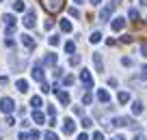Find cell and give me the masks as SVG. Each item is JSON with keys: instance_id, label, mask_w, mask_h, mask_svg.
<instances>
[{"instance_id": "cell-10", "label": "cell", "mask_w": 147, "mask_h": 140, "mask_svg": "<svg viewBox=\"0 0 147 140\" xmlns=\"http://www.w3.org/2000/svg\"><path fill=\"white\" fill-rule=\"evenodd\" d=\"M110 28H113V30H123V28H125V19H123V17H117V19H113Z\"/></svg>"}, {"instance_id": "cell-12", "label": "cell", "mask_w": 147, "mask_h": 140, "mask_svg": "<svg viewBox=\"0 0 147 140\" xmlns=\"http://www.w3.org/2000/svg\"><path fill=\"white\" fill-rule=\"evenodd\" d=\"M93 63H95V69H97V71H104V63H102V54H100V52H95V54H93Z\"/></svg>"}, {"instance_id": "cell-42", "label": "cell", "mask_w": 147, "mask_h": 140, "mask_svg": "<svg viewBox=\"0 0 147 140\" xmlns=\"http://www.w3.org/2000/svg\"><path fill=\"white\" fill-rule=\"evenodd\" d=\"M141 56H145V58H147V45H143V48H141Z\"/></svg>"}, {"instance_id": "cell-40", "label": "cell", "mask_w": 147, "mask_h": 140, "mask_svg": "<svg viewBox=\"0 0 147 140\" xmlns=\"http://www.w3.org/2000/svg\"><path fill=\"white\" fill-rule=\"evenodd\" d=\"M7 82H9V78H7V76H0V84L5 86V84H7Z\"/></svg>"}, {"instance_id": "cell-30", "label": "cell", "mask_w": 147, "mask_h": 140, "mask_svg": "<svg viewBox=\"0 0 147 140\" xmlns=\"http://www.w3.org/2000/svg\"><path fill=\"white\" fill-rule=\"evenodd\" d=\"M69 15H71V17H80V11L76 9V7H71V9H69Z\"/></svg>"}, {"instance_id": "cell-14", "label": "cell", "mask_w": 147, "mask_h": 140, "mask_svg": "<svg viewBox=\"0 0 147 140\" xmlns=\"http://www.w3.org/2000/svg\"><path fill=\"white\" fill-rule=\"evenodd\" d=\"M2 19H5V26H7V28H15V15L7 13L5 17H2Z\"/></svg>"}, {"instance_id": "cell-8", "label": "cell", "mask_w": 147, "mask_h": 140, "mask_svg": "<svg viewBox=\"0 0 147 140\" xmlns=\"http://www.w3.org/2000/svg\"><path fill=\"white\" fill-rule=\"evenodd\" d=\"M113 11H115V7H104V9H102V13H100V22H108V17L110 15H113Z\"/></svg>"}, {"instance_id": "cell-37", "label": "cell", "mask_w": 147, "mask_h": 140, "mask_svg": "<svg viewBox=\"0 0 147 140\" xmlns=\"http://www.w3.org/2000/svg\"><path fill=\"white\" fill-rule=\"evenodd\" d=\"M93 140H104V136H102V131H95V134H93Z\"/></svg>"}, {"instance_id": "cell-38", "label": "cell", "mask_w": 147, "mask_h": 140, "mask_svg": "<svg viewBox=\"0 0 147 140\" xmlns=\"http://www.w3.org/2000/svg\"><path fill=\"white\" fill-rule=\"evenodd\" d=\"M121 63H123L125 67H132V60H130V58H121Z\"/></svg>"}, {"instance_id": "cell-39", "label": "cell", "mask_w": 147, "mask_h": 140, "mask_svg": "<svg viewBox=\"0 0 147 140\" xmlns=\"http://www.w3.org/2000/svg\"><path fill=\"white\" fill-rule=\"evenodd\" d=\"M82 101H84V104L89 106V104H91V101H93V97H91V95H84V99H82Z\"/></svg>"}, {"instance_id": "cell-7", "label": "cell", "mask_w": 147, "mask_h": 140, "mask_svg": "<svg viewBox=\"0 0 147 140\" xmlns=\"http://www.w3.org/2000/svg\"><path fill=\"white\" fill-rule=\"evenodd\" d=\"M74 131H76V123L71 119H65L63 121V134H74Z\"/></svg>"}, {"instance_id": "cell-21", "label": "cell", "mask_w": 147, "mask_h": 140, "mask_svg": "<svg viewBox=\"0 0 147 140\" xmlns=\"http://www.w3.org/2000/svg\"><path fill=\"white\" fill-rule=\"evenodd\" d=\"M41 65H56V54H48Z\"/></svg>"}, {"instance_id": "cell-16", "label": "cell", "mask_w": 147, "mask_h": 140, "mask_svg": "<svg viewBox=\"0 0 147 140\" xmlns=\"http://www.w3.org/2000/svg\"><path fill=\"white\" fill-rule=\"evenodd\" d=\"M30 106H32V108H35V110H39V108H41V106H43L41 97H39V95H35V97H32V99H30Z\"/></svg>"}, {"instance_id": "cell-43", "label": "cell", "mask_w": 147, "mask_h": 140, "mask_svg": "<svg viewBox=\"0 0 147 140\" xmlns=\"http://www.w3.org/2000/svg\"><path fill=\"white\" fill-rule=\"evenodd\" d=\"M76 140H89V136L87 134H78V138H76Z\"/></svg>"}, {"instance_id": "cell-45", "label": "cell", "mask_w": 147, "mask_h": 140, "mask_svg": "<svg viewBox=\"0 0 147 140\" xmlns=\"http://www.w3.org/2000/svg\"><path fill=\"white\" fill-rule=\"evenodd\" d=\"M100 2H102V0H91V5H100Z\"/></svg>"}, {"instance_id": "cell-23", "label": "cell", "mask_w": 147, "mask_h": 140, "mask_svg": "<svg viewBox=\"0 0 147 140\" xmlns=\"http://www.w3.org/2000/svg\"><path fill=\"white\" fill-rule=\"evenodd\" d=\"M128 101H130V93L121 90V93H119V104H128Z\"/></svg>"}, {"instance_id": "cell-18", "label": "cell", "mask_w": 147, "mask_h": 140, "mask_svg": "<svg viewBox=\"0 0 147 140\" xmlns=\"http://www.w3.org/2000/svg\"><path fill=\"white\" fill-rule=\"evenodd\" d=\"M143 110H145V108H143L141 101H134V104H132V112L136 114V117H138V114H143Z\"/></svg>"}, {"instance_id": "cell-20", "label": "cell", "mask_w": 147, "mask_h": 140, "mask_svg": "<svg viewBox=\"0 0 147 140\" xmlns=\"http://www.w3.org/2000/svg\"><path fill=\"white\" fill-rule=\"evenodd\" d=\"M89 41H91V43H100V41H102V32H100V30L91 32V37H89Z\"/></svg>"}, {"instance_id": "cell-25", "label": "cell", "mask_w": 147, "mask_h": 140, "mask_svg": "<svg viewBox=\"0 0 147 140\" xmlns=\"http://www.w3.org/2000/svg\"><path fill=\"white\" fill-rule=\"evenodd\" d=\"M80 125H82L84 129H89V127H93V121H91V119H87V117H84V119H82V123H80Z\"/></svg>"}, {"instance_id": "cell-29", "label": "cell", "mask_w": 147, "mask_h": 140, "mask_svg": "<svg viewBox=\"0 0 147 140\" xmlns=\"http://www.w3.org/2000/svg\"><path fill=\"white\" fill-rule=\"evenodd\" d=\"M48 41H50V45H52V48H54V45H59V35H54V37H50V39H48Z\"/></svg>"}, {"instance_id": "cell-11", "label": "cell", "mask_w": 147, "mask_h": 140, "mask_svg": "<svg viewBox=\"0 0 147 140\" xmlns=\"http://www.w3.org/2000/svg\"><path fill=\"white\" fill-rule=\"evenodd\" d=\"M97 99H100L102 104H108V101H110V93L104 90V88H100V90H97Z\"/></svg>"}, {"instance_id": "cell-2", "label": "cell", "mask_w": 147, "mask_h": 140, "mask_svg": "<svg viewBox=\"0 0 147 140\" xmlns=\"http://www.w3.org/2000/svg\"><path fill=\"white\" fill-rule=\"evenodd\" d=\"M0 110L5 114H11L15 110V101L11 99V97H2V99H0Z\"/></svg>"}, {"instance_id": "cell-49", "label": "cell", "mask_w": 147, "mask_h": 140, "mask_svg": "<svg viewBox=\"0 0 147 140\" xmlns=\"http://www.w3.org/2000/svg\"><path fill=\"white\" fill-rule=\"evenodd\" d=\"M0 2H2V0H0Z\"/></svg>"}, {"instance_id": "cell-1", "label": "cell", "mask_w": 147, "mask_h": 140, "mask_svg": "<svg viewBox=\"0 0 147 140\" xmlns=\"http://www.w3.org/2000/svg\"><path fill=\"white\" fill-rule=\"evenodd\" d=\"M41 5L50 15H54V13H59V11H63L65 0H41Z\"/></svg>"}, {"instance_id": "cell-33", "label": "cell", "mask_w": 147, "mask_h": 140, "mask_svg": "<svg viewBox=\"0 0 147 140\" xmlns=\"http://www.w3.org/2000/svg\"><path fill=\"white\" fill-rule=\"evenodd\" d=\"M18 138H20V140H30V134H26V131H22V134H20Z\"/></svg>"}, {"instance_id": "cell-50", "label": "cell", "mask_w": 147, "mask_h": 140, "mask_svg": "<svg viewBox=\"0 0 147 140\" xmlns=\"http://www.w3.org/2000/svg\"><path fill=\"white\" fill-rule=\"evenodd\" d=\"M0 140H2V138H0Z\"/></svg>"}, {"instance_id": "cell-46", "label": "cell", "mask_w": 147, "mask_h": 140, "mask_svg": "<svg viewBox=\"0 0 147 140\" xmlns=\"http://www.w3.org/2000/svg\"><path fill=\"white\" fill-rule=\"evenodd\" d=\"M141 5H143V7H147V0H141Z\"/></svg>"}, {"instance_id": "cell-3", "label": "cell", "mask_w": 147, "mask_h": 140, "mask_svg": "<svg viewBox=\"0 0 147 140\" xmlns=\"http://www.w3.org/2000/svg\"><path fill=\"white\" fill-rule=\"evenodd\" d=\"M80 82H82L87 88H93V76L87 71V69H82V71H80Z\"/></svg>"}, {"instance_id": "cell-13", "label": "cell", "mask_w": 147, "mask_h": 140, "mask_svg": "<svg viewBox=\"0 0 147 140\" xmlns=\"http://www.w3.org/2000/svg\"><path fill=\"white\" fill-rule=\"evenodd\" d=\"M32 121L41 125V123H46V114H43L41 110H35V112H32Z\"/></svg>"}, {"instance_id": "cell-26", "label": "cell", "mask_w": 147, "mask_h": 140, "mask_svg": "<svg viewBox=\"0 0 147 140\" xmlns=\"http://www.w3.org/2000/svg\"><path fill=\"white\" fill-rule=\"evenodd\" d=\"M43 140H59V136H56L54 131H46V136H43Z\"/></svg>"}, {"instance_id": "cell-9", "label": "cell", "mask_w": 147, "mask_h": 140, "mask_svg": "<svg viewBox=\"0 0 147 140\" xmlns=\"http://www.w3.org/2000/svg\"><path fill=\"white\" fill-rule=\"evenodd\" d=\"M22 43H24V48H26V50H35V39H32L30 35H22Z\"/></svg>"}, {"instance_id": "cell-48", "label": "cell", "mask_w": 147, "mask_h": 140, "mask_svg": "<svg viewBox=\"0 0 147 140\" xmlns=\"http://www.w3.org/2000/svg\"><path fill=\"white\" fill-rule=\"evenodd\" d=\"M115 2H121V0H115Z\"/></svg>"}, {"instance_id": "cell-15", "label": "cell", "mask_w": 147, "mask_h": 140, "mask_svg": "<svg viewBox=\"0 0 147 140\" xmlns=\"http://www.w3.org/2000/svg\"><path fill=\"white\" fill-rule=\"evenodd\" d=\"M15 86H18L20 93H28V82L26 80H18V82H15Z\"/></svg>"}, {"instance_id": "cell-27", "label": "cell", "mask_w": 147, "mask_h": 140, "mask_svg": "<svg viewBox=\"0 0 147 140\" xmlns=\"http://www.w3.org/2000/svg\"><path fill=\"white\" fill-rule=\"evenodd\" d=\"M69 65H74V67H76V65H80V56H78V54L71 56V58H69Z\"/></svg>"}, {"instance_id": "cell-6", "label": "cell", "mask_w": 147, "mask_h": 140, "mask_svg": "<svg viewBox=\"0 0 147 140\" xmlns=\"http://www.w3.org/2000/svg\"><path fill=\"white\" fill-rule=\"evenodd\" d=\"M32 78H35L39 84H41V82H46V73H43V67H41V65H35V69H32Z\"/></svg>"}, {"instance_id": "cell-41", "label": "cell", "mask_w": 147, "mask_h": 140, "mask_svg": "<svg viewBox=\"0 0 147 140\" xmlns=\"http://www.w3.org/2000/svg\"><path fill=\"white\" fill-rule=\"evenodd\" d=\"M52 26H54V19H48V22H46V28H48V30H50Z\"/></svg>"}, {"instance_id": "cell-32", "label": "cell", "mask_w": 147, "mask_h": 140, "mask_svg": "<svg viewBox=\"0 0 147 140\" xmlns=\"http://www.w3.org/2000/svg\"><path fill=\"white\" fill-rule=\"evenodd\" d=\"M39 136L41 134H39L37 129H30V140H39Z\"/></svg>"}, {"instance_id": "cell-31", "label": "cell", "mask_w": 147, "mask_h": 140, "mask_svg": "<svg viewBox=\"0 0 147 140\" xmlns=\"http://www.w3.org/2000/svg\"><path fill=\"white\" fill-rule=\"evenodd\" d=\"M63 84H65V86H71V84H74V76H67V78L63 80Z\"/></svg>"}, {"instance_id": "cell-28", "label": "cell", "mask_w": 147, "mask_h": 140, "mask_svg": "<svg viewBox=\"0 0 147 140\" xmlns=\"http://www.w3.org/2000/svg\"><path fill=\"white\" fill-rule=\"evenodd\" d=\"M132 41H134L132 35H123V37H121V43H132Z\"/></svg>"}, {"instance_id": "cell-22", "label": "cell", "mask_w": 147, "mask_h": 140, "mask_svg": "<svg viewBox=\"0 0 147 140\" xmlns=\"http://www.w3.org/2000/svg\"><path fill=\"white\" fill-rule=\"evenodd\" d=\"M24 9H26V5H24L22 0H15V2H13V11H18V13H20V11H24Z\"/></svg>"}, {"instance_id": "cell-19", "label": "cell", "mask_w": 147, "mask_h": 140, "mask_svg": "<svg viewBox=\"0 0 147 140\" xmlns=\"http://www.w3.org/2000/svg\"><path fill=\"white\" fill-rule=\"evenodd\" d=\"M61 30L63 32H71V22H69V19H61Z\"/></svg>"}, {"instance_id": "cell-4", "label": "cell", "mask_w": 147, "mask_h": 140, "mask_svg": "<svg viewBox=\"0 0 147 140\" xmlns=\"http://www.w3.org/2000/svg\"><path fill=\"white\" fill-rule=\"evenodd\" d=\"M54 93H56V97H59V101H61L63 106H69V101H71V99H69V93L61 90V88H59V84L54 86Z\"/></svg>"}, {"instance_id": "cell-44", "label": "cell", "mask_w": 147, "mask_h": 140, "mask_svg": "<svg viewBox=\"0 0 147 140\" xmlns=\"http://www.w3.org/2000/svg\"><path fill=\"white\" fill-rule=\"evenodd\" d=\"M134 140H145V136H143V134H136V136H134Z\"/></svg>"}, {"instance_id": "cell-35", "label": "cell", "mask_w": 147, "mask_h": 140, "mask_svg": "<svg viewBox=\"0 0 147 140\" xmlns=\"http://www.w3.org/2000/svg\"><path fill=\"white\" fill-rule=\"evenodd\" d=\"M41 93H50V86H48L46 82H41Z\"/></svg>"}, {"instance_id": "cell-5", "label": "cell", "mask_w": 147, "mask_h": 140, "mask_svg": "<svg viewBox=\"0 0 147 140\" xmlns=\"http://www.w3.org/2000/svg\"><path fill=\"white\" fill-rule=\"evenodd\" d=\"M35 24H37V15H35V11H26L24 26H26V28H35Z\"/></svg>"}, {"instance_id": "cell-17", "label": "cell", "mask_w": 147, "mask_h": 140, "mask_svg": "<svg viewBox=\"0 0 147 140\" xmlns=\"http://www.w3.org/2000/svg\"><path fill=\"white\" fill-rule=\"evenodd\" d=\"M128 17H130V22H138V19H141V15H138L136 9H128Z\"/></svg>"}, {"instance_id": "cell-36", "label": "cell", "mask_w": 147, "mask_h": 140, "mask_svg": "<svg viewBox=\"0 0 147 140\" xmlns=\"http://www.w3.org/2000/svg\"><path fill=\"white\" fill-rule=\"evenodd\" d=\"M48 114H50V117H54V114H56V108H54V106H48Z\"/></svg>"}, {"instance_id": "cell-24", "label": "cell", "mask_w": 147, "mask_h": 140, "mask_svg": "<svg viewBox=\"0 0 147 140\" xmlns=\"http://www.w3.org/2000/svg\"><path fill=\"white\" fill-rule=\"evenodd\" d=\"M65 52H67V54H74V52H76V43H74V41L65 43Z\"/></svg>"}, {"instance_id": "cell-34", "label": "cell", "mask_w": 147, "mask_h": 140, "mask_svg": "<svg viewBox=\"0 0 147 140\" xmlns=\"http://www.w3.org/2000/svg\"><path fill=\"white\" fill-rule=\"evenodd\" d=\"M141 78H143V80H147V65H143V69H141Z\"/></svg>"}, {"instance_id": "cell-47", "label": "cell", "mask_w": 147, "mask_h": 140, "mask_svg": "<svg viewBox=\"0 0 147 140\" xmlns=\"http://www.w3.org/2000/svg\"><path fill=\"white\" fill-rule=\"evenodd\" d=\"M74 2H76V5H80V2H84V0H74Z\"/></svg>"}]
</instances>
